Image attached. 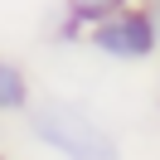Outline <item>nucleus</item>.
I'll return each instance as SVG.
<instances>
[{
	"label": "nucleus",
	"mask_w": 160,
	"mask_h": 160,
	"mask_svg": "<svg viewBox=\"0 0 160 160\" xmlns=\"http://www.w3.org/2000/svg\"><path fill=\"white\" fill-rule=\"evenodd\" d=\"M29 107H34L29 73H24L15 58H5V53H0V117H24Z\"/></svg>",
	"instance_id": "obj_4"
},
{
	"label": "nucleus",
	"mask_w": 160,
	"mask_h": 160,
	"mask_svg": "<svg viewBox=\"0 0 160 160\" xmlns=\"http://www.w3.org/2000/svg\"><path fill=\"white\" fill-rule=\"evenodd\" d=\"M121 5H131V0H58V20H53L49 39L53 44H82V34L92 29L97 20H107V15H117Z\"/></svg>",
	"instance_id": "obj_3"
},
{
	"label": "nucleus",
	"mask_w": 160,
	"mask_h": 160,
	"mask_svg": "<svg viewBox=\"0 0 160 160\" xmlns=\"http://www.w3.org/2000/svg\"><path fill=\"white\" fill-rule=\"evenodd\" d=\"M0 160H10V155H0Z\"/></svg>",
	"instance_id": "obj_7"
},
{
	"label": "nucleus",
	"mask_w": 160,
	"mask_h": 160,
	"mask_svg": "<svg viewBox=\"0 0 160 160\" xmlns=\"http://www.w3.org/2000/svg\"><path fill=\"white\" fill-rule=\"evenodd\" d=\"M24 117H29V136L58 160H126L121 141L78 102L49 97V102H34Z\"/></svg>",
	"instance_id": "obj_1"
},
{
	"label": "nucleus",
	"mask_w": 160,
	"mask_h": 160,
	"mask_svg": "<svg viewBox=\"0 0 160 160\" xmlns=\"http://www.w3.org/2000/svg\"><path fill=\"white\" fill-rule=\"evenodd\" d=\"M82 44L107 63H150L160 58V10L146 0H131L117 15L97 20L82 34Z\"/></svg>",
	"instance_id": "obj_2"
},
{
	"label": "nucleus",
	"mask_w": 160,
	"mask_h": 160,
	"mask_svg": "<svg viewBox=\"0 0 160 160\" xmlns=\"http://www.w3.org/2000/svg\"><path fill=\"white\" fill-rule=\"evenodd\" d=\"M155 97H160V78H155Z\"/></svg>",
	"instance_id": "obj_6"
},
{
	"label": "nucleus",
	"mask_w": 160,
	"mask_h": 160,
	"mask_svg": "<svg viewBox=\"0 0 160 160\" xmlns=\"http://www.w3.org/2000/svg\"><path fill=\"white\" fill-rule=\"evenodd\" d=\"M146 5H155V10H160V0H146Z\"/></svg>",
	"instance_id": "obj_5"
}]
</instances>
